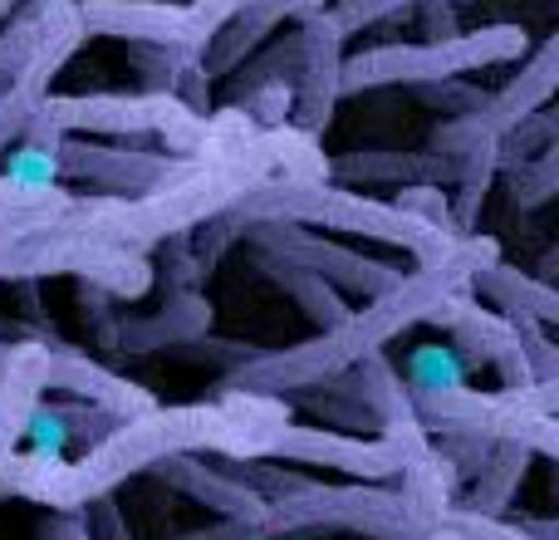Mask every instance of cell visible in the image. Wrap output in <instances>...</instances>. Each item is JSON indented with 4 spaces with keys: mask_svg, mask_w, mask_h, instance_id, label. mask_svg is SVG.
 <instances>
[{
    "mask_svg": "<svg viewBox=\"0 0 559 540\" xmlns=\"http://www.w3.org/2000/svg\"><path fill=\"white\" fill-rule=\"evenodd\" d=\"M285 423L289 408L280 398L241 394V388H226L216 403H182V408L157 403L138 418H123L108 437L84 447L74 462L15 453L0 492H15L55 516H74L84 506L114 496L128 477L153 472L157 462H167L177 453H212L226 457V462H265Z\"/></svg>",
    "mask_w": 559,
    "mask_h": 540,
    "instance_id": "obj_1",
    "label": "cell"
},
{
    "mask_svg": "<svg viewBox=\"0 0 559 540\" xmlns=\"http://www.w3.org/2000/svg\"><path fill=\"white\" fill-rule=\"evenodd\" d=\"M491 246L472 242L447 251L437 266H423L417 275L393 280L373 305H364V315H344L338 325H329L319 339H305L295 349H271V354H251L226 374V388H241V394H299V388H324L338 374H348L354 364H364L368 354H383L388 339H397L407 325L427 319L442 305L452 290L466 285L472 270H486L481 261H491Z\"/></svg>",
    "mask_w": 559,
    "mask_h": 540,
    "instance_id": "obj_2",
    "label": "cell"
},
{
    "mask_svg": "<svg viewBox=\"0 0 559 540\" xmlns=\"http://www.w3.org/2000/svg\"><path fill=\"white\" fill-rule=\"evenodd\" d=\"M241 482H251L265 502V521L275 540H309L329 531H354L368 540H423L432 526L407 512L393 482H319L305 472H285L280 462H231Z\"/></svg>",
    "mask_w": 559,
    "mask_h": 540,
    "instance_id": "obj_3",
    "label": "cell"
},
{
    "mask_svg": "<svg viewBox=\"0 0 559 540\" xmlns=\"http://www.w3.org/2000/svg\"><path fill=\"white\" fill-rule=\"evenodd\" d=\"M265 462L338 472V477H348V482H397V472H403L397 453L383 443V437H358V433H338V427L295 423V418L280 427V437H275Z\"/></svg>",
    "mask_w": 559,
    "mask_h": 540,
    "instance_id": "obj_4",
    "label": "cell"
},
{
    "mask_svg": "<svg viewBox=\"0 0 559 540\" xmlns=\"http://www.w3.org/2000/svg\"><path fill=\"white\" fill-rule=\"evenodd\" d=\"M521 39L511 30H486L481 39H452L442 49H378L344 69V89H373L388 79H427V74H452V69H472L476 59H511Z\"/></svg>",
    "mask_w": 559,
    "mask_h": 540,
    "instance_id": "obj_5",
    "label": "cell"
},
{
    "mask_svg": "<svg viewBox=\"0 0 559 540\" xmlns=\"http://www.w3.org/2000/svg\"><path fill=\"white\" fill-rule=\"evenodd\" d=\"M206 457L212 453H177V457H167V462H157L153 477L177 486V492L192 496V502L212 506L222 521H265L261 492H255L251 482H241V472H236L226 457H216V462H206Z\"/></svg>",
    "mask_w": 559,
    "mask_h": 540,
    "instance_id": "obj_6",
    "label": "cell"
},
{
    "mask_svg": "<svg viewBox=\"0 0 559 540\" xmlns=\"http://www.w3.org/2000/svg\"><path fill=\"white\" fill-rule=\"evenodd\" d=\"M49 394V344H10V359L0 368V482L15 453L25 447V427L35 403Z\"/></svg>",
    "mask_w": 559,
    "mask_h": 540,
    "instance_id": "obj_7",
    "label": "cell"
},
{
    "mask_svg": "<svg viewBox=\"0 0 559 540\" xmlns=\"http://www.w3.org/2000/svg\"><path fill=\"white\" fill-rule=\"evenodd\" d=\"M49 394H69L88 408H104V413L118 418V423L157 408L153 394H143L138 384L118 378L114 368L94 364V359L74 354V349H59V344H49Z\"/></svg>",
    "mask_w": 559,
    "mask_h": 540,
    "instance_id": "obj_8",
    "label": "cell"
},
{
    "mask_svg": "<svg viewBox=\"0 0 559 540\" xmlns=\"http://www.w3.org/2000/svg\"><path fill=\"white\" fill-rule=\"evenodd\" d=\"M531 447L525 443H491L486 462L476 467V482L462 502H452L456 512H472V516H506L521 492L525 472H531Z\"/></svg>",
    "mask_w": 559,
    "mask_h": 540,
    "instance_id": "obj_9",
    "label": "cell"
},
{
    "mask_svg": "<svg viewBox=\"0 0 559 540\" xmlns=\"http://www.w3.org/2000/svg\"><path fill=\"white\" fill-rule=\"evenodd\" d=\"M5 187L10 192H20L25 202H45V197H55V183L64 177V157H59L55 143H45V138H29V143H20L15 153L5 157Z\"/></svg>",
    "mask_w": 559,
    "mask_h": 540,
    "instance_id": "obj_10",
    "label": "cell"
},
{
    "mask_svg": "<svg viewBox=\"0 0 559 540\" xmlns=\"http://www.w3.org/2000/svg\"><path fill=\"white\" fill-rule=\"evenodd\" d=\"M476 285H481L511 319H535V325H540V319L559 315L555 290L550 285H535V280H525V275H506V270L486 266V275H476Z\"/></svg>",
    "mask_w": 559,
    "mask_h": 540,
    "instance_id": "obj_11",
    "label": "cell"
},
{
    "mask_svg": "<svg viewBox=\"0 0 559 540\" xmlns=\"http://www.w3.org/2000/svg\"><path fill=\"white\" fill-rule=\"evenodd\" d=\"M466 384V359L452 344H417L407 354V398L417 394H447V388Z\"/></svg>",
    "mask_w": 559,
    "mask_h": 540,
    "instance_id": "obj_12",
    "label": "cell"
},
{
    "mask_svg": "<svg viewBox=\"0 0 559 540\" xmlns=\"http://www.w3.org/2000/svg\"><path fill=\"white\" fill-rule=\"evenodd\" d=\"M442 526H452L456 540H540L525 526L506 521V516H472V512H456V506L442 516Z\"/></svg>",
    "mask_w": 559,
    "mask_h": 540,
    "instance_id": "obj_13",
    "label": "cell"
},
{
    "mask_svg": "<svg viewBox=\"0 0 559 540\" xmlns=\"http://www.w3.org/2000/svg\"><path fill=\"white\" fill-rule=\"evenodd\" d=\"M84 512H88V540H133V531H128V521H123V512H118L114 496L84 506Z\"/></svg>",
    "mask_w": 559,
    "mask_h": 540,
    "instance_id": "obj_14",
    "label": "cell"
},
{
    "mask_svg": "<svg viewBox=\"0 0 559 540\" xmlns=\"http://www.w3.org/2000/svg\"><path fill=\"white\" fill-rule=\"evenodd\" d=\"M177 540H275L271 521H216L206 531H187Z\"/></svg>",
    "mask_w": 559,
    "mask_h": 540,
    "instance_id": "obj_15",
    "label": "cell"
},
{
    "mask_svg": "<svg viewBox=\"0 0 559 540\" xmlns=\"http://www.w3.org/2000/svg\"><path fill=\"white\" fill-rule=\"evenodd\" d=\"M423 540H456V536H452V526H437V531H432V536H423Z\"/></svg>",
    "mask_w": 559,
    "mask_h": 540,
    "instance_id": "obj_16",
    "label": "cell"
},
{
    "mask_svg": "<svg viewBox=\"0 0 559 540\" xmlns=\"http://www.w3.org/2000/svg\"><path fill=\"white\" fill-rule=\"evenodd\" d=\"M5 359H10V344H0V368H5Z\"/></svg>",
    "mask_w": 559,
    "mask_h": 540,
    "instance_id": "obj_17",
    "label": "cell"
}]
</instances>
